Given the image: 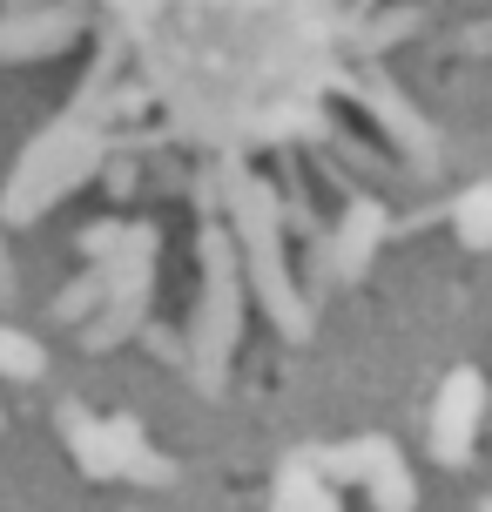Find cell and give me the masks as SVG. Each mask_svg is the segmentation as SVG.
Wrapping results in <instances>:
<instances>
[{"mask_svg":"<svg viewBox=\"0 0 492 512\" xmlns=\"http://www.w3.org/2000/svg\"><path fill=\"white\" fill-rule=\"evenodd\" d=\"M54 425H61V438H68V452H75V465L88 472V479H115V459H108V432L102 418L88 405H61L54 411Z\"/></svg>","mask_w":492,"mask_h":512,"instance_id":"obj_6","label":"cell"},{"mask_svg":"<svg viewBox=\"0 0 492 512\" xmlns=\"http://www.w3.org/2000/svg\"><path fill=\"white\" fill-rule=\"evenodd\" d=\"M452 223H459V243H466V250H492V189L486 182H472L466 196H459Z\"/></svg>","mask_w":492,"mask_h":512,"instance_id":"obj_11","label":"cell"},{"mask_svg":"<svg viewBox=\"0 0 492 512\" xmlns=\"http://www.w3.org/2000/svg\"><path fill=\"white\" fill-rule=\"evenodd\" d=\"M236 223H243V256H250V277H257L263 310L284 324V337H304V331H311V310H304L297 283H290L284 223H277V196H270V182H243V196H236Z\"/></svg>","mask_w":492,"mask_h":512,"instance_id":"obj_1","label":"cell"},{"mask_svg":"<svg viewBox=\"0 0 492 512\" xmlns=\"http://www.w3.org/2000/svg\"><path fill=\"white\" fill-rule=\"evenodd\" d=\"M236 324H243V283H236V243L209 230L203 236V331L196 351L203 358H230L236 351Z\"/></svg>","mask_w":492,"mask_h":512,"instance_id":"obj_2","label":"cell"},{"mask_svg":"<svg viewBox=\"0 0 492 512\" xmlns=\"http://www.w3.org/2000/svg\"><path fill=\"white\" fill-rule=\"evenodd\" d=\"M270 512H337V486L331 479H317L311 459L284 465V479H277V506Z\"/></svg>","mask_w":492,"mask_h":512,"instance_id":"obj_8","label":"cell"},{"mask_svg":"<svg viewBox=\"0 0 492 512\" xmlns=\"http://www.w3.org/2000/svg\"><path fill=\"white\" fill-rule=\"evenodd\" d=\"M102 432H108L115 479H135V486H169V479H176V465L162 459V452H149V438H142L135 418H102Z\"/></svg>","mask_w":492,"mask_h":512,"instance_id":"obj_5","label":"cell"},{"mask_svg":"<svg viewBox=\"0 0 492 512\" xmlns=\"http://www.w3.org/2000/svg\"><path fill=\"white\" fill-rule=\"evenodd\" d=\"M41 371H48V351H41V344H34L27 331H7V324H0V378L34 384Z\"/></svg>","mask_w":492,"mask_h":512,"instance_id":"obj_12","label":"cell"},{"mask_svg":"<svg viewBox=\"0 0 492 512\" xmlns=\"http://www.w3.org/2000/svg\"><path fill=\"white\" fill-rule=\"evenodd\" d=\"M378 236H385V209H378V203H358V209H351V223H344V236H337V263L358 277Z\"/></svg>","mask_w":492,"mask_h":512,"instance_id":"obj_10","label":"cell"},{"mask_svg":"<svg viewBox=\"0 0 492 512\" xmlns=\"http://www.w3.org/2000/svg\"><path fill=\"white\" fill-rule=\"evenodd\" d=\"M115 243H122V223H95V230H81V250H88V256H115Z\"/></svg>","mask_w":492,"mask_h":512,"instance_id":"obj_15","label":"cell"},{"mask_svg":"<svg viewBox=\"0 0 492 512\" xmlns=\"http://www.w3.org/2000/svg\"><path fill=\"white\" fill-rule=\"evenodd\" d=\"M385 459H398L391 438H351V445H331V452L311 459V465H317V479H331V486H364Z\"/></svg>","mask_w":492,"mask_h":512,"instance_id":"obj_7","label":"cell"},{"mask_svg":"<svg viewBox=\"0 0 492 512\" xmlns=\"http://www.w3.org/2000/svg\"><path fill=\"white\" fill-rule=\"evenodd\" d=\"M95 304H102V263H95V270H88L81 283H68V290L54 297V317H61V324H81V317H88Z\"/></svg>","mask_w":492,"mask_h":512,"instance_id":"obj_13","label":"cell"},{"mask_svg":"<svg viewBox=\"0 0 492 512\" xmlns=\"http://www.w3.org/2000/svg\"><path fill=\"white\" fill-rule=\"evenodd\" d=\"M371 108H378V115H385V122L398 128V135H405L412 149H418V142H425V122H418V115H412V108H405V102H398L391 88H378V81H371Z\"/></svg>","mask_w":492,"mask_h":512,"instance_id":"obj_14","label":"cell"},{"mask_svg":"<svg viewBox=\"0 0 492 512\" xmlns=\"http://www.w3.org/2000/svg\"><path fill=\"white\" fill-rule=\"evenodd\" d=\"M479 418H486V378H479L472 364H459V371L439 384V405H432V452H439V465L472 459Z\"/></svg>","mask_w":492,"mask_h":512,"instance_id":"obj_3","label":"cell"},{"mask_svg":"<svg viewBox=\"0 0 492 512\" xmlns=\"http://www.w3.org/2000/svg\"><path fill=\"white\" fill-rule=\"evenodd\" d=\"M88 27L81 7H41L21 21H0V61H48V54L75 48V34Z\"/></svg>","mask_w":492,"mask_h":512,"instance_id":"obj_4","label":"cell"},{"mask_svg":"<svg viewBox=\"0 0 492 512\" xmlns=\"http://www.w3.org/2000/svg\"><path fill=\"white\" fill-rule=\"evenodd\" d=\"M0 432H7V411H0Z\"/></svg>","mask_w":492,"mask_h":512,"instance_id":"obj_16","label":"cell"},{"mask_svg":"<svg viewBox=\"0 0 492 512\" xmlns=\"http://www.w3.org/2000/svg\"><path fill=\"white\" fill-rule=\"evenodd\" d=\"M364 499L378 512H418V479H412V465L405 459H385L371 479H364Z\"/></svg>","mask_w":492,"mask_h":512,"instance_id":"obj_9","label":"cell"}]
</instances>
